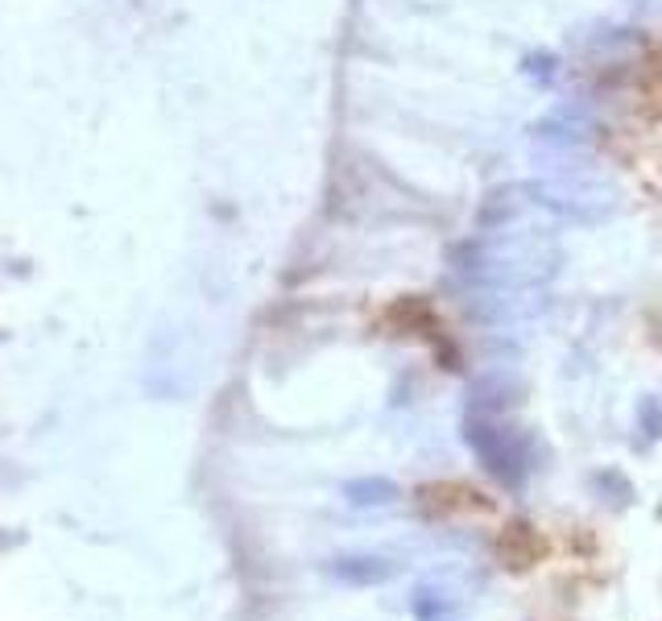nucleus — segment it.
Listing matches in <instances>:
<instances>
[{
	"label": "nucleus",
	"instance_id": "obj_1",
	"mask_svg": "<svg viewBox=\"0 0 662 621\" xmlns=\"http://www.w3.org/2000/svg\"><path fill=\"white\" fill-rule=\"evenodd\" d=\"M650 79H654V91L662 96V51H659V58H654V67H650Z\"/></svg>",
	"mask_w": 662,
	"mask_h": 621
}]
</instances>
